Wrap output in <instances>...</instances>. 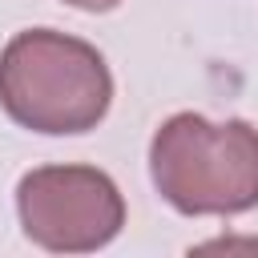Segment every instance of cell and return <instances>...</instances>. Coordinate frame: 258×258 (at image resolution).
Here are the masks:
<instances>
[{
  "instance_id": "1",
  "label": "cell",
  "mask_w": 258,
  "mask_h": 258,
  "mask_svg": "<svg viewBox=\"0 0 258 258\" xmlns=\"http://www.w3.org/2000/svg\"><path fill=\"white\" fill-rule=\"evenodd\" d=\"M0 105L32 133H89L113 105V73L89 40L24 28L0 48Z\"/></svg>"
},
{
  "instance_id": "2",
  "label": "cell",
  "mask_w": 258,
  "mask_h": 258,
  "mask_svg": "<svg viewBox=\"0 0 258 258\" xmlns=\"http://www.w3.org/2000/svg\"><path fill=\"white\" fill-rule=\"evenodd\" d=\"M149 177L177 214H246L258 206V129L242 117L173 113L149 141Z\"/></svg>"
},
{
  "instance_id": "3",
  "label": "cell",
  "mask_w": 258,
  "mask_h": 258,
  "mask_svg": "<svg viewBox=\"0 0 258 258\" xmlns=\"http://www.w3.org/2000/svg\"><path fill=\"white\" fill-rule=\"evenodd\" d=\"M24 238L52 254H89L125 226V198L97 165H36L16 185Z\"/></svg>"
},
{
  "instance_id": "4",
  "label": "cell",
  "mask_w": 258,
  "mask_h": 258,
  "mask_svg": "<svg viewBox=\"0 0 258 258\" xmlns=\"http://www.w3.org/2000/svg\"><path fill=\"white\" fill-rule=\"evenodd\" d=\"M69 8H81V12H109V8H117L121 0H64Z\"/></svg>"
}]
</instances>
